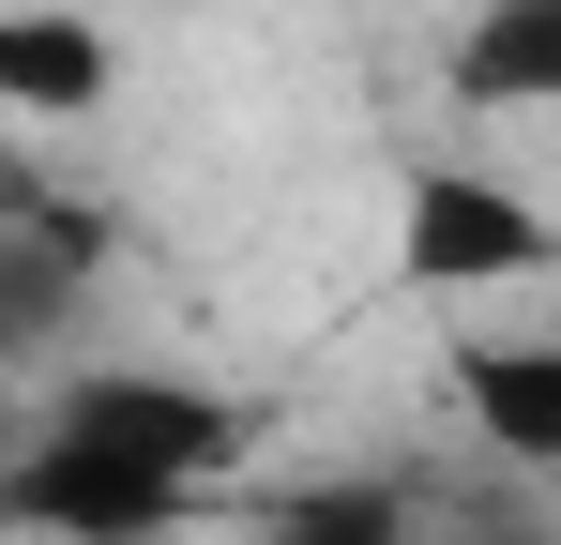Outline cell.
Instances as JSON below:
<instances>
[{
	"label": "cell",
	"instance_id": "1",
	"mask_svg": "<svg viewBox=\"0 0 561 545\" xmlns=\"http://www.w3.org/2000/svg\"><path fill=\"white\" fill-rule=\"evenodd\" d=\"M243 409L183 363H46L0 440V531L15 545H168L197 500H228Z\"/></svg>",
	"mask_w": 561,
	"mask_h": 545
},
{
	"label": "cell",
	"instance_id": "9",
	"mask_svg": "<svg viewBox=\"0 0 561 545\" xmlns=\"http://www.w3.org/2000/svg\"><path fill=\"white\" fill-rule=\"evenodd\" d=\"M0 440H15V394H0Z\"/></svg>",
	"mask_w": 561,
	"mask_h": 545
},
{
	"label": "cell",
	"instance_id": "7",
	"mask_svg": "<svg viewBox=\"0 0 561 545\" xmlns=\"http://www.w3.org/2000/svg\"><path fill=\"white\" fill-rule=\"evenodd\" d=\"M410 515H425L410 469H319L259 515V545H410Z\"/></svg>",
	"mask_w": 561,
	"mask_h": 545
},
{
	"label": "cell",
	"instance_id": "4",
	"mask_svg": "<svg viewBox=\"0 0 561 545\" xmlns=\"http://www.w3.org/2000/svg\"><path fill=\"white\" fill-rule=\"evenodd\" d=\"M92 303H106L92 228H0V394H31L46 363L92 349Z\"/></svg>",
	"mask_w": 561,
	"mask_h": 545
},
{
	"label": "cell",
	"instance_id": "2",
	"mask_svg": "<svg viewBox=\"0 0 561 545\" xmlns=\"http://www.w3.org/2000/svg\"><path fill=\"white\" fill-rule=\"evenodd\" d=\"M561 258V228H547V197L531 182H501V167H410V197H394V288L410 303H531Z\"/></svg>",
	"mask_w": 561,
	"mask_h": 545
},
{
	"label": "cell",
	"instance_id": "5",
	"mask_svg": "<svg viewBox=\"0 0 561 545\" xmlns=\"http://www.w3.org/2000/svg\"><path fill=\"white\" fill-rule=\"evenodd\" d=\"M106 91H122V46H106V15H77V0H0V121H46V137H77Z\"/></svg>",
	"mask_w": 561,
	"mask_h": 545
},
{
	"label": "cell",
	"instance_id": "3",
	"mask_svg": "<svg viewBox=\"0 0 561 545\" xmlns=\"http://www.w3.org/2000/svg\"><path fill=\"white\" fill-rule=\"evenodd\" d=\"M440 379H456L470 440H485V469H531L547 485L561 469V334L547 318H440Z\"/></svg>",
	"mask_w": 561,
	"mask_h": 545
},
{
	"label": "cell",
	"instance_id": "8",
	"mask_svg": "<svg viewBox=\"0 0 561 545\" xmlns=\"http://www.w3.org/2000/svg\"><path fill=\"white\" fill-rule=\"evenodd\" d=\"M410 545H561V515H547L531 469H470V485H425Z\"/></svg>",
	"mask_w": 561,
	"mask_h": 545
},
{
	"label": "cell",
	"instance_id": "6",
	"mask_svg": "<svg viewBox=\"0 0 561 545\" xmlns=\"http://www.w3.org/2000/svg\"><path fill=\"white\" fill-rule=\"evenodd\" d=\"M440 91L485 106V121H547L561 106V0H485L456 46H440Z\"/></svg>",
	"mask_w": 561,
	"mask_h": 545
}]
</instances>
